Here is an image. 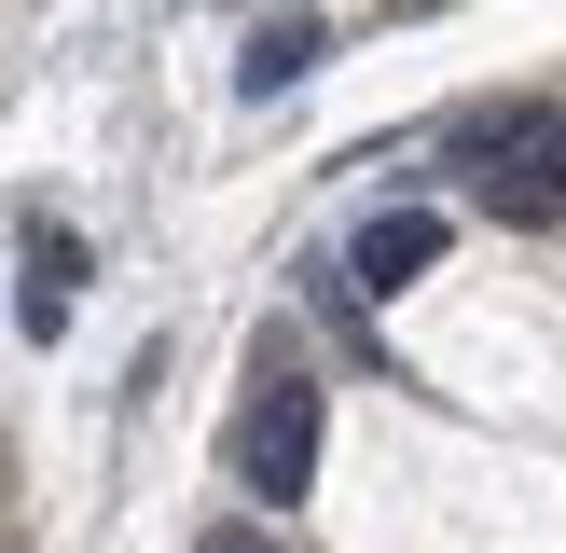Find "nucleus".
I'll return each mask as SVG.
<instances>
[{
    "instance_id": "1",
    "label": "nucleus",
    "mask_w": 566,
    "mask_h": 553,
    "mask_svg": "<svg viewBox=\"0 0 566 553\" xmlns=\"http://www.w3.org/2000/svg\"><path fill=\"white\" fill-rule=\"evenodd\" d=\"M457 166H484V208L497 221H566V111H525V97H497V111H470L457 125Z\"/></svg>"
},
{
    "instance_id": "2",
    "label": "nucleus",
    "mask_w": 566,
    "mask_h": 553,
    "mask_svg": "<svg viewBox=\"0 0 566 553\" xmlns=\"http://www.w3.org/2000/svg\"><path fill=\"white\" fill-rule=\"evenodd\" d=\"M235 484L249 498H304V484H318V387H249V415H235Z\"/></svg>"
},
{
    "instance_id": "3",
    "label": "nucleus",
    "mask_w": 566,
    "mask_h": 553,
    "mask_svg": "<svg viewBox=\"0 0 566 553\" xmlns=\"http://www.w3.org/2000/svg\"><path fill=\"white\" fill-rule=\"evenodd\" d=\"M14 332H28V346H55V332H70V276H83V236H70V221H28V236H14Z\"/></svg>"
},
{
    "instance_id": "4",
    "label": "nucleus",
    "mask_w": 566,
    "mask_h": 553,
    "mask_svg": "<svg viewBox=\"0 0 566 553\" xmlns=\"http://www.w3.org/2000/svg\"><path fill=\"white\" fill-rule=\"evenodd\" d=\"M429 263H442V208H387V221H359V249H346L359 304H374V291H401V276H429Z\"/></svg>"
},
{
    "instance_id": "5",
    "label": "nucleus",
    "mask_w": 566,
    "mask_h": 553,
    "mask_svg": "<svg viewBox=\"0 0 566 553\" xmlns=\"http://www.w3.org/2000/svg\"><path fill=\"white\" fill-rule=\"evenodd\" d=\"M318 55H332V28H318V14H263V28H249V55H235V83H249V97H291Z\"/></svg>"
},
{
    "instance_id": "6",
    "label": "nucleus",
    "mask_w": 566,
    "mask_h": 553,
    "mask_svg": "<svg viewBox=\"0 0 566 553\" xmlns=\"http://www.w3.org/2000/svg\"><path fill=\"white\" fill-rule=\"evenodd\" d=\"M193 553H276V540H249V525H208V540H193Z\"/></svg>"
}]
</instances>
